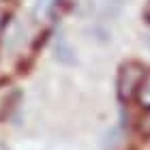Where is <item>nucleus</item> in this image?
<instances>
[{
	"instance_id": "nucleus-1",
	"label": "nucleus",
	"mask_w": 150,
	"mask_h": 150,
	"mask_svg": "<svg viewBox=\"0 0 150 150\" xmlns=\"http://www.w3.org/2000/svg\"><path fill=\"white\" fill-rule=\"evenodd\" d=\"M146 67L142 62H127L122 64V69L118 73V97L122 101H129L133 94H137L142 81L146 79Z\"/></svg>"
},
{
	"instance_id": "nucleus-2",
	"label": "nucleus",
	"mask_w": 150,
	"mask_h": 150,
	"mask_svg": "<svg viewBox=\"0 0 150 150\" xmlns=\"http://www.w3.org/2000/svg\"><path fill=\"white\" fill-rule=\"evenodd\" d=\"M15 101H17V90L13 86H4V84L0 86V120L13 110Z\"/></svg>"
},
{
	"instance_id": "nucleus-3",
	"label": "nucleus",
	"mask_w": 150,
	"mask_h": 150,
	"mask_svg": "<svg viewBox=\"0 0 150 150\" xmlns=\"http://www.w3.org/2000/svg\"><path fill=\"white\" fill-rule=\"evenodd\" d=\"M135 97H137V101H139L142 107L150 110V75H146V79L142 81V86H139V90H137Z\"/></svg>"
},
{
	"instance_id": "nucleus-4",
	"label": "nucleus",
	"mask_w": 150,
	"mask_h": 150,
	"mask_svg": "<svg viewBox=\"0 0 150 150\" xmlns=\"http://www.w3.org/2000/svg\"><path fill=\"white\" fill-rule=\"evenodd\" d=\"M4 2H11V0H4Z\"/></svg>"
}]
</instances>
